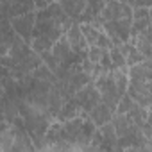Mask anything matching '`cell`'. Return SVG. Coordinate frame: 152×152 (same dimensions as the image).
Instances as JSON below:
<instances>
[{
	"label": "cell",
	"instance_id": "1",
	"mask_svg": "<svg viewBox=\"0 0 152 152\" xmlns=\"http://www.w3.org/2000/svg\"><path fill=\"white\" fill-rule=\"evenodd\" d=\"M99 23L113 43H127L131 41L132 9L125 2H106Z\"/></svg>",
	"mask_w": 152,
	"mask_h": 152
},
{
	"label": "cell",
	"instance_id": "2",
	"mask_svg": "<svg viewBox=\"0 0 152 152\" xmlns=\"http://www.w3.org/2000/svg\"><path fill=\"white\" fill-rule=\"evenodd\" d=\"M127 72L124 70H109L99 77H95L93 84L97 91L100 93V102L106 104L113 113L116 111V106L120 99L127 91Z\"/></svg>",
	"mask_w": 152,
	"mask_h": 152
},
{
	"label": "cell",
	"instance_id": "3",
	"mask_svg": "<svg viewBox=\"0 0 152 152\" xmlns=\"http://www.w3.org/2000/svg\"><path fill=\"white\" fill-rule=\"evenodd\" d=\"M50 54H52L54 61L57 63V66L61 70H68L75 64H79V61H81V57L70 48V45L66 43L64 38H61L59 41L54 43V47L50 48Z\"/></svg>",
	"mask_w": 152,
	"mask_h": 152
},
{
	"label": "cell",
	"instance_id": "4",
	"mask_svg": "<svg viewBox=\"0 0 152 152\" xmlns=\"http://www.w3.org/2000/svg\"><path fill=\"white\" fill-rule=\"evenodd\" d=\"M79 25H81L83 36H84L88 47H99V48H104V50H109L113 47V41L102 31L100 25H93V23H79Z\"/></svg>",
	"mask_w": 152,
	"mask_h": 152
},
{
	"label": "cell",
	"instance_id": "5",
	"mask_svg": "<svg viewBox=\"0 0 152 152\" xmlns=\"http://www.w3.org/2000/svg\"><path fill=\"white\" fill-rule=\"evenodd\" d=\"M34 20H36V11H31V13H25V15H22V16H16V18L9 20L13 32H15L20 39H23L25 43H29V45H31V41H32Z\"/></svg>",
	"mask_w": 152,
	"mask_h": 152
},
{
	"label": "cell",
	"instance_id": "6",
	"mask_svg": "<svg viewBox=\"0 0 152 152\" xmlns=\"http://www.w3.org/2000/svg\"><path fill=\"white\" fill-rule=\"evenodd\" d=\"M73 100H75V104L79 106V109H81V111L90 113V111H91L99 102H100V93L97 91L95 84H93V83H90V84H86L84 88H81L77 93L73 95Z\"/></svg>",
	"mask_w": 152,
	"mask_h": 152
},
{
	"label": "cell",
	"instance_id": "7",
	"mask_svg": "<svg viewBox=\"0 0 152 152\" xmlns=\"http://www.w3.org/2000/svg\"><path fill=\"white\" fill-rule=\"evenodd\" d=\"M64 39H66V43L70 45V48L77 54L81 59L83 57H86V52H88V45H86V39H84V36H83V31H81V25L75 22V23H72L66 31H64V36H63Z\"/></svg>",
	"mask_w": 152,
	"mask_h": 152
},
{
	"label": "cell",
	"instance_id": "8",
	"mask_svg": "<svg viewBox=\"0 0 152 152\" xmlns=\"http://www.w3.org/2000/svg\"><path fill=\"white\" fill-rule=\"evenodd\" d=\"M125 93L140 107L148 109V106H150V83H145V81H129Z\"/></svg>",
	"mask_w": 152,
	"mask_h": 152
},
{
	"label": "cell",
	"instance_id": "9",
	"mask_svg": "<svg viewBox=\"0 0 152 152\" xmlns=\"http://www.w3.org/2000/svg\"><path fill=\"white\" fill-rule=\"evenodd\" d=\"M15 38H16V34L13 32L9 20L0 18V57H4V56L9 54Z\"/></svg>",
	"mask_w": 152,
	"mask_h": 152
},
{
	"label": "cell",
	"instance_id": "10",
	"mask_svg": "<svg viewBox=\"0 0 152 152\" xmlns=\"http://www.w3.org/2000/svg\"><path fill=\"white\" fill-rule=\"evenodd\" d=\"M113 111L106 106V104H102V102H99L90 113H88V118H90V122L99 129V127H102V125H106V124H109L111 122V118H113Z\"/></svg>",
	"mask_w": 152,
	"mask_h": 152
},
{
	"label": "cell",
	"instance_id": "11",
	"mask_svg": "<svg viewBox=\"0 0 152 152\" xmlns=\"http://www.w3.org/2000/svg\"><path fill=\"white\" fill-rule=\"evenodd\" d=\"M127 81H145V83H150V73H152V68H150V59H143L141 63L127 68Z\"/></svg>",
	"mask_w": 152,
	"mask_h": 152
},
{
	"label": "cell",
	"instance_id": "12",
	"mask_svg": "<svg viewBox=\"0 0 152 152\" xmlns=\"http://www.w3.org/2000/svg\"><path fill=\"white\" fill-rule=\"evenodd\" d=\"M113 47H116L118 50H120V54L124 56V61H125V64H127V68H131V66H134V64H138V63H141L145 57L136 50V47L131 43V41H127V43H113Z\"/></svg>",
	"mask_w": 152,
	"mask_h": 152
},
{
	"label": "cell",
	"instance_id": "13",
	"mask_svg": "<svg viewBox=\"0 0 152 152\" xmlns=\"http://www.w3.org/2000/svg\"><path fill=\"white\" fill-rule=\"evenodd\" d=\"M152 29H147L136 36L131 38V43L136 47V50L145 57V59H150V50H152V36H150Z\"/></svg>",
	"mask_w": 152,
	"mask_h": 152
},
{
	"label": "cell",
	"instance_id": "14",
	"mask_svg": "<svg viewBox=\"0 0 152 152\" xmlns=\"http://www.w3.org/2000/svg\"><path fill=\"white\" fill-rule=\"evenodd\" d=\"M63 13L72 20V22H77L79 23V18L86 7V2H81V0H64V2H59Z\"/></svg>",
	"mask_w": 152,
	"mask_h": 152
},
{
	"label": "cell",
	"instance_id": "15",
	"mask_svg": "<svg viewBox=\"0 0 152 152\" xmlns=\"http://www.w3.org/2000/svg\"><path fill=\"white\" fill-rule=\"evenodd\" d=\"M2 122H6V120H4V90L0 86V124Z\"/></svg>",
	"mask_w": 152,
	"mask_h": 152
},
{
	"label": "cell",
	"instance_id": "16",
	"mask_svg": "<svg viewBox=\"0 0 152 152\" xmlns=\"http://www.w3.org/2000/svg\"><path fill=\"white\" fill-rule=\"evenodd\" d=\"M36 152H43V148H36Z\"/></svg>",
	"mask_w": 152,
	"mask_h": 152
},
{
	"label": "cell",
	"instance_id": "17",
	"mask_svg": "<svg viewBox=\"0 0 152 152\" xmlns=\"http://www.w3.org/2000/svg\"><path fill=\"white\" fill-rule=\"evenodd\" d=\"M0 152H2V148H0Z\"/></svg>",
	"mask_w": 152,
	"mask_h": 152
}]
</instances>
